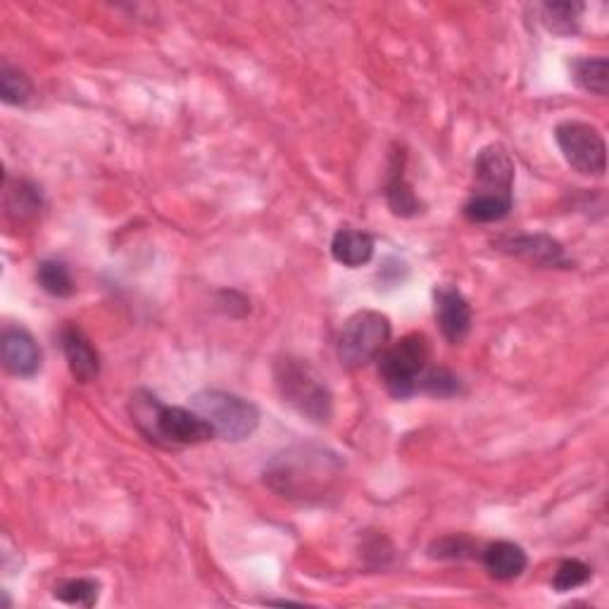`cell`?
Masks as SVG:
<instances>
[{"instance_id": "cell-17", "label": "cell", "mask_w": 609, "mask_h": 609, "mask_svg": "<svg viewBox=\"0 0 609 609\" xmlns=\"http://www.w3.org/2000/svg\"><path fill=\"white\" fill-rule=\"evenodd\" d=\"M512 207H515V198L472 191L470 201L464 203L462 212L472 224H495V222H503L509 212H512Z\"/></svg>"}, {"instance_id": "cell-5", "label": "cell", "mask_w": 609, "mask_h": 609, "mask_svg": "<svg viewBox=\"0 0 609 609\" xmlns=\"http://www.w3.org/2000/svg\"><path fill=\"white\" fill-rule=\"evenodd\" d=\"M189 401L191 409H195L215 429V436L226 443L248 441L260 427V409L236 393L205 388L193 393Z\"/></svg>"}, {"instance_id": "cell-13", "label": "cell", "mask_w": 609, "mask_h": 609, "mask_svg": "<svg viewBox=\"0 0 609 609\" xmlns=\"http://www.w3.org/2000/svg\"><path fill=\"white\" fill-rule=\"evenodd\" d=\"M481 560H484L486 572L495 580H515L519 578L529 566V555L527 550L512 541H495L488 543L481 552Z\"/></svg>"}, {"instance_id": "cell-19", "label": "cell", "mask_w": 609, "mask_h": 609, "mask_svg": "<svg viewBox=\"0 0 609 609\" xmlns=\"http://www.w3.org/2000/svg\"><path fill=\"white\" fill-rule=\"evenodd\" d=\"M36 281L41 291H46L53 297H69L77 291L72 272L60 260H41L36 267Z\"/></svg>"}, {"instance_id": "cell-16", "label": "cell", "mask_w": 609, "mask_h": 609, "mask_svg": "<svg viewBox=\"0 0 609 609\" xmlns=\"http://www.w3.org/2000/svg\"><path fill=\"white\" fill-rule=\"evenodd\" d=\"M572 79L580 91L605 98L609 91V60L605 55H593V58H576L569 65Z\"/></svg>"}, {"instance_id": "cell-18", "label": "cell", "mask_w": 609, "mask_h": 609, "mask_svg": "<svg viewBox=\"0 0 609 609\" xmlns=\"http://www.w3.org/2000/svg\"><path fill=\"white\" fill-rule=\"evenodd\" d=\"M41 210V193L34 183L15 179L5 181V212L15 222L34 219Z\"/></svg>"}, {"instance_id": "cell-8", "label": "cell", "mask_w": 609, "mask_h": 609, "mask_svg": "<svg viewBox=\"0 0 609 609\" xmlns=\"http://www.w3.org/2000/svg\"><path fill=\"white\" fill-rule=\"evenodd\" d=\"M515 177L517 167L512 155L503 144H490L481 148L474 160V179L476 193H493V195H509L515 198Z\"/></svg>"}, {"instance_id": "cell-15", "label": "cell", "mask_w": 609, "mask_h": 609, "mask_svg": "<svg viewBox=\"0 0 609 609\" xmlns=\"http://www.w3.org/2000/svg\"><path fill=\"white\" fill-rule=\"evenodd\" d=\"M331 258L348 269L370 264L374 258V238L358 229L336 232L331 238Z\"/></svg>"}, {"instance_id": "cell-10", "label": "cell", "mask_w": 609, "mask_h": 609, "mask_svg": "<svg viewBox=\"0 0 609 609\" xmlns=\"http://www.w3.org/2000/svg\"><path fill=\"white\" fill-rule=\"evenodd\" d=\"M498 250L505 255H512L517 260L529 262L533 267H545V269H566L572 262L566 258L564 246L557 238L548 234H519V236H507L498 240Z\"/></svg>"}, {"instance_id": "cell-7", "label": "cell", "mask_w": 609, "mask_h": 609, "mask_svg": "<svg viewBox=\"0 0 609 609\" xmlns=\"http://www.w3.org/2000/svg\"><path fill=\"white\" fill-rule=\"evenodd\" d=\"M555 140L574 172L584 177H602L607 169V144L598 126L578 120H564L555 126Z\"/></svg>"}, {"instance_id": "cell-1", "label": "cell", "mask_w": 609, "mask_h": 609, "mask_svg": "<svg viewBox=\"0 0 609 609\" xmlns=\"http://www.w3.org/2000/svg\"><path fill=\"white\" fill-rule=\"evenodd\" d=\"M346 474L343 458L331 448L305 443L291 446L264 464V486L277 493L279 498L322 505L338 493Z\"/></svg>"}, {"instance_id": "cell-21", "label": "cell", "mask_w": 609, "mask_h": 609, "mask_svg": "<svg viewBox=\"0 0 609 609\" xmlns=\"http://www.w3.org/2000/svg\"><path fill=\"white\" fill-rule=\"evenodd\" d=\"M34 93V83L22 69L12 67L10 63L0 65V101L12 108H20L30 103Z\"/></svg>"}, {"instance_id": "cell-11", "label": "cell", "mask_w": 609, "mask_h": 609, "mask_svg": "<svg viewBox=\"0 0 609 609\" xmlns=\"http://www.w3.org/2000/svg\"><path fill=\"white\" fill-rule=\"evenodd\" d=\"M0 358L3 366L18 379H32L41 372L44 352L36 343V338L24 327H8L0 338Z\"/></svg>"}, {"instance_id": "cell-22", "label": "cell", "mask_w": 609, "mask_h": 609, "mask_svg": "<svg viewBox=\"0 0 609 609\" xmlns=\"http://www.w3.org/2000/svg\"><path fill=\"white\" fill-rule=\"evenodd\" d=\"M417 393L433 395V398H455L464 393V386L458 374H452L448 366H427L421 374Z\"/></svg>"}, {"instance_id": "cell-4", "label": "cell", "mask_w": 609, "mask_h": 609, "mask_svg": "<svg viewBox=\"0 0 609 609\" xmlns=\"http://www.w3.org/2000/svg\"><path fill=\"white\" fill-rule=\"evenodd\" d=\"M431 360L429 338L415 331L403 336L401 341L388 343L384 352L376 358L379 379L386 391L398 401H407L417 395L421 374L427 372Z\"/></svg>"}, {"instance_id": "cell-14", "label": "cell", "mask_w": 609, "mask_h": 609, "mask_svg": "<svg viewBox=\"0 0 609 609\" xmlns=\"http://www.w3.org/2000/svg\"><path fill=\"white\" fill-rule=\"evenodd\" d=\"M386 205L395 217L413 219L421 212V201L417 198L413 183L405 179V155L395 153L391 162V174L386 183Z\"/></svg>"}, {"instance_id": "cell-23", "label": "cell", "mask_w": 609, "mask_h": 609, "mask_svg": "<svg viewBox=\"0 0 609 609\" xmlns=\"http://www.w3.org/2000/svg\"><path fill=\"white\" fill-rule=\"evenodd\" d=\"M55 600L75 607H95L98 598H101V584L95 578H67L60 580L53 590Z\"/></svg>"}, {"instance_id": "cell-3", "label": "cell", "mask_w": 609, "mask_h": 609, "mask_svg": "<svg viewBox=\"0 0 609 609\" xmlns=\"http://www.w3.org/2000/svg\"><path fill=\"white\" fill-rule=\"evenodd\" d=\"M274 384L281 401L313 424H329L334 417V393L313 364L295 356L274 362Z\"/></svg>"}, {"instance_id": "cell-2", "label": "cell", "mask_w": 609, "mask_h": 609, "mask_svg": "<svg viewBox=\"0 0 609 609\" xmlns=\"http://www.w3.org/2000/svg\"><path fill=\"white\" fill-rule=\"evenodd\" d=\"M129 413L136 429L155 446L189 448L203 446L212 438H217L215 429L195 409L165 405L158 395L144 388L132 395Z\"/></svg>"}, {"instance_id": "cell-20", "label": "cell", "mask_w": 609, "mask_h": 609, "mask_svg": "<svg viewBox=\"0 0 609 609\" xmlns=\"http://www.w3.org/2000/svg\"><path fill=\"white\" fill-rule=\"evenodd\" d=\"M584 10H586L584 3H545L541 8V18L552 34L569 36L578 32Z\"/></svg>"}, {"instance_id": "cell-24", "label": "cell", "mask_w": 609, "mask_h": 609, "mask_svg": "<svg viewBox=\"0 0 609 609\" xmlns=\"http://www.w3.org/2000/svg\"><path fill=\"white\" fill-rule=\"evenodd\" d=\"M476 550H478V543L472 535L450 533V535L438 538V541L431 543L429 557L431 560H466V557H472Z\"/></svg>"}, {"instance_id": "cell-25", "label": "cell", "mask_w": 609, "mask_h": 609, "mask_svg": "<svg viewBox=\"0 0 609 609\" xmlns=\"http://www.w3.org/2000/svg\"><path fill=\"white\" fill-rule=\"evenodd\" d=\"M593 576V569L580 560H564L560 562L555 576H552V590L555 593H569L574 588L586 586Z\"/></svg>"}, {"instance_id": "cell-6", "label": "cell", "mask_w": 609, "mask_h": 609, "mask_svg": "<svg viewBox=\"0 0 609 609\" xmlns=\"http://www.w3.org/2000/svg\"><path fill=\"white\" fill-rule=\"evenodd\" d=\"M391 319L376 309H358L343 324L338 336V362L346 370H360V366L374 362L391 341Z\"/></svg>"}, {"instance_id": "cell-9", "label": "cell", "mask_w": 609, "mask_h": 609, "mask_svg": "<svg viewBox=\"0 0 609 609\" xmlns=\"http://www.w3.org/2000/svg\"><path fill=\"white\" fill-rule=\"evenodd\" d=\"M433 313L448 343L458 346L466 336H470L472 322H474L472 305L458 286H452V283H441V286L433 289Z\"/></svg>"}, {"instance_id": "cell-12", "label": "cell", "mask_w": 609, "mask_h": 609, "mask_svg": "<svg viewBox=\"0 0 609 609\" xmlns=\"http://www.w3.org/2000/svg\"><path fill=\"white\" fill-rule=\"evenodd\" d=\"M60 343L69 372L79 384H91L101 374V352L95 350L93 341L79 324H65L60 331Z\"/></svg>"}]
</instances>
